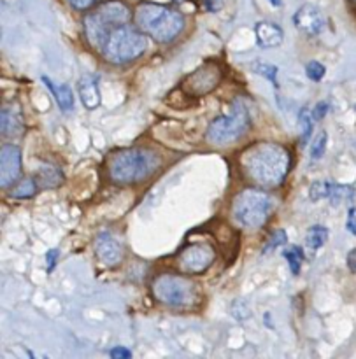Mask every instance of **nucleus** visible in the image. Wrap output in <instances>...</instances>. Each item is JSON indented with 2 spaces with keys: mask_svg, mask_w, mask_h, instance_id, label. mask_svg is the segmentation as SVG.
Masks as SVG:
<instances>
[{
  "mask_svg": "<svg viewBox=\"0 0 356 359\" xmlns=\"http://www.w3.org/2000/svg\"><path fill=\"white\" fill-rule=\"evenodd\" d=\"M301 126H302V135H301V142L302 146L309 142L312 135V130H315V116L309 109H302L301 111Z\"/></svg>",
  "mask_w": 356,
  "mask_h": 359,
  "instance_id": "nucleus-21",
  "label": "nucleus"
},
{
  "mask_svg": "<svg viewBox=\"0 0 356 359\" xmlns=\"http://www.w3.org/2000/svg\"><path fill=\"white\" fill-rule=\"evenodd\" d=\"M214 249L206 244L188 245L183 249L178 256L179 269L185 273H204L211 269L214 263Z\"/></svg>",
  "mask_w": 356,
  "mask_h": 359,
  "instance_id": "nucleus-9",
  "label": "nucleus"
},
{
  "mask_svg": "<svg viewBox=\"0 0 356 359\" xmlns=\"http://www.w3.org/2000/svg\"><path fill=\"white\" fill-rule=\"evenodd\" d=\"M23 130V123H21V118L14 112L7 111V109H2V133L9 137H18Z\"/></svg>",
  "mask_w": 356,
  "mask_h": 359,
  "instance_id": "nucleus-18",
  "label": "nucleus"
},
{
  "mask_svg": "<svg viewBox=\"0 0 356 359\" xmlns=\"http://www.w3.org/2000/svg\"><path fill=\"white\" fill-rule=\"evenodd\" d=\"M69 4L74 7V9L84 11V9H88V7L93 6L95 0H69Z\"/></svg>",
  "mask_w": 356,
  "mask_h": 359,
  "instance_id": "nucleus-32",
  "label": "nucleus"
},
{
  "mask_svg": "<svg viewBox=\"0 0 356 359\" xmlns=\"http://www.w3.org/2000/svg\"><path fill=\"white\" fill-rule=\"evenodd\" d=\"M77 93H79L81 102L86 109L93 111L100 105V91H98V81L93 76H84L83 79H79L77 84Z\"/></svg>",
  "mask_w": 356,
  "mask_h": 359,
  "instance_id": "nucleus-15",
  "label": "nucleus"
},
{
  "mask_svg": "<svg viewBox=\"0 0 356 359\" xmlns=\"http://www.w3.org/2000/svg\"><path fill=\"white\" fill-rule=\"evenodd\" d=\"M274 209H276V202L272 196L260 189H242L232 203L234 219L249 230L262 228L269 221Z\"/></svg>",
  "mask_w": 356,
  "mask_h": 359,
  "instance_id": "nucleus-6",
  "label": "nucleus"
},
{
  "mask_svg": "<svg viewBox=\"0 0 356 359\" xmlns=\"http://www.w3.org/2000/svg\"><path fill=\"white\" fill-rule=\"evenodd\" d=\"M256 42L262 48H276L283 42V28L279 25L272 23V21H260L255 27Z\"/></svg>",
  "mask_w": 356,
  "mask_h": 359,
  "instance_id": "nucleus-14",
  "label": "nucleus"
},
{
  "mask_svg": "<svg viewBox=\"0 0 356 359\" xmlns=\"http://www.w3.org/2000/svg\"><path fill=\"white\" fill-rule=\"evenodd\" d=\"M58 256H60L58 249H49V251L46 252V262H48V273H51L53 270H55L56 259H58Z\"/></svg>",
  "mask_w": 356,
  "mask_h": 359,
  "instance_id": "nucleus-29",
  "label": "nucleus"
},
{
  "mask_svg": "<svg viewBox=\"0 0 356 359\" xmlns=\"http://www.w3.org/2000/svg\"><path fill=\"white\" fill-rule=\"evenodd\" d=\"M136 23L157 42H172L185 28V16L179 11L153 2H143L136 9Z\"/></svg>",
  "mask_w": 356,
  "mask_h": 359,
  "instance_id": "nucleus-2",
  "label": "nucleus"
},
{
  "mask_svg": "<svg viewBox=\"0 0 356 359\" xmlns=\"http://www.w3.org/2000/svg\"><path fill=\"white\" fill-rule=\"evenodd\" d=\"M329 241V230L322 224H316V226H311L308 230V235H305V245H308L311 251H318L325 245V242Z\"/></svg>",
  "mask_w": 356,
  "mask_h": 359,
  "instance_id": "nucleus-17",
  "label": "nucleus"
},
{
  "mask_svg": "<svg viewBox=\"0 0 356 359\" xmlns=\"http://www.w3.org/2000/svg\"><path fill=\"white\" fill-rule=\"evenodd\" d=\"M158 163V156L150 149L116 151L107 161V174L116 184H136L150 177Z\"/></svg>",
  "mask_w": 356,
  "mask_h": 359,
  "instance_id": "nucleus-3",
  "label": "nucleus"
},
{
  "mask_svg": "<svg viewBox=\"0 0 356 359\" xmlns=\"http://www.w3.org/2000/svg\"><path fill=\"white\" fill-rule=\"evenodd\" d=\"M178 2H186V0H178Z\"/></svg>",
  "mask_w": 356,
  "mask_h": 359,
  "instance_id": "nucleus-37",
  "label": "nucleus"
},
{
  "mask_svg": "<svg viewBox=\"0 0 356 359\" xmlns=\"http://www.w3.org/2000/svg\"><path fill=\"white\" fill-rule=\"evenodd\" d=\"M220 67L213 65V63H207V65H202L200 69H197L195 72L190 74V76L183 81L181 88H185V90L188 91V95L202 97V95L211 93V91L220 84Z\"/></svg>",
  "mask_w": 356,
  "mask_h": 359,
  "instance_id": "nucleus-10",
  "label": "nucleus"
},
{
  "mask_svg": "<svg viewBox=\"0 0 356 359\" xmlns=\"http://www.w3.org/2000/svg\"><path fill=\"white\" fill-rule=\"evenodd\" d=\"M327 140H329V137H327L325 130H322V132H319L318 135L315 137V140H312V146H311V158H312V160H319V158L325 154Z\"/></svg>",
  "mask_w": 356,
  "mask_h": 359,
  "instance_id": "nucleus-26",
  "label": "nucleus"
},
{
  "mask_svg": "<svg viewBox=\"0 0 356 359\" xmlns=\"http://www.w3.org/2000/svg\"><path fill=\"white\" fill-rule=\"evenodd\" d=\"M283 256L286 258L291 273H294V276H298V272H301L302 269V263H304V251H302L298 245H290V248L284 249Z\"/></svg>",
  "mask_w": 356,
  "mask_h": 359,
  "instance_id": "nucleus-20",
  "label": "nucleus"
},
{
  "mask_svg": "<svg viewBox=\"0 0 356 359\" xmlns=\"http://www.w3.org/2000/svg\"><path fill=\"white\" fill-rule=\"evenodd\" d=\"M295 27L301 32H304L309 37H316V35L322 34V30L325 28V16H323L322 11L316 6L311 4H305L301 9L295 13L294 16Z\"/></svg>",
  "mask_w": 356,
  "mask_h": 359,
  "instance_id": "nucleus-12",
  "label": "nucleus"
},
{
  "mask_svg": "<svg viewBox=\"0 0 356 359\" xmlns=\"http://www.w3.org/2000/svg\"><path fill=\"white\" fill-rule=\"evenodd\" d=\"M95 255L105 266H114L123 259V245L109 231H102L95 238Z\"/></svg>",
  "mask_w": 356,
  "mask_h": 359,
  "instance_id": "nucleus-13",
  "label": "nucleus"
},
{
  "mask_svg": "<svg viewBox=\"0 0 356 359\" xmlns=\"http://www.w3.org/2000/svg\"><path fill=\"white\" fill-rule=\"evenodd\" d=\"M258 76L265 77L269 83H272L274 86H277V67L276 65H270V63H263V62H256L253 63L251 67Z\"/></svg>",
  "mask_w": 356,
  "mask_h": 359,
  "instance_id": "nucleus-23",
  "label": "nucleus"
},
{
  "mask_svg": "<svg viewBox=\"0 0 356 359\" xmlns=\"http://www.w3.org/2000/svg\"><path fill=\"white\" fill-rule=\"evenodd\" d=\"M355 196V191L353 188H350V186H339V184H332V188H330V195H329V200L334 203V205H341L343 202H348V200H351Z\"/></svg>",
  "mask_w": 356,
  "mask_h": 359,
  "instance_id": "nucleus-22",
  "label": "nucleus"
},
{
  "mask_svg": "<svg viewBox=\"0 0 356 359\" xmlns=\"http://www.w3.org/2000/svg\"><path fill=\"white\" fill-rule=\"evenodd\" d=\"M251 126V116L242 102H235L230 111L218 116L209 125L206 133L207 142L213 146H227L241 139Z\"/></svg>",
  "mask_w": 356,
  "mask_h": 359,
  "instance_id": "nucleus-7",
  "label": "nucleus"
},
{
  "mask_svg": "<svg viewBox=\"0 0 356 359\" xmlns=\"http://www.w3.org/2000/svg\"><path fill=\"white\" fill-rule=\"evenodd\" d=\"M130 18H132V13L123 2L111 0V2L102 4L84 18V34H86L88 42L93 48H97L98 51H102L105 39L111 34V30H114L116 27H121V25H126Z\"/></svg>",
  "mask_w": 356,
  "mask_h": 359,
  "instance_id": "nucleus-4",
  "label": "nucleus"
},
{
  "mask_svg": "<svg viewBox=\"0 0 356 359\" xmlns=\"http://www.w3.org/2000/svg\"><path fill=\"white\" fill-rule=\"evenodd\" d=\"M329 111V107H327V104H318L316 105V109H315V112H312V116H315V119L316 121H318V119H322L323 116H325V112Z\"/></svg>",
  "mask_w": 356,
  "mask_h": 359,
  "instance_id": "nucleus-33",
  "label": "nucleus"
},
{
  "mask_svg": "<svg viewBox=\"0 0 356 359\" xmlns=\"http://www.w3.org/2000/svg\"><path fill=\"white\" fill-rule=\"evenodd\" d=\"M330 188H332V182L316 181V182H312L311 189H309V196H311L312 202H318V200L329 198Z\"/></svg>",
  "mask_w": 356,
  "mask_h": 359,
  "instance_id": "nucleus-25",
  "label": "nucleus"
},
{
  "mask_svg": "<svg viewBox=\"0 0 356 359\" xmlns=\"http://www.w3.org/2000/svg\"><path fill=\"white\" fill-rule=\"evenodd\" d=\"M21 175V151L13 144H4L0 149V186H13Z\"/></svg>",
  "mask_w": 356,
  "mask_h": 359,
  "instance_id": "nucleus-11",
  "label": "nucleus"
},
{
  "mask_svg": "<svg viewBox=\"0 0 356 359\" xmlns=\"http://www.w3.org/2000/svg\"><path fill=\"white\" fill-rule=\"evenodd\" d=\"M111 358L112 359H130L132 358V353H130L128 349H125V347H114V349L111 351Z\"/></svg>",
  "mask_w": 356,
  "mask_h": 359,
  "instance_id": "nucleus-31",
  "label": "nucleus"
},
{
  "mask_svg": "<svg viewBox=\"0 0 356 359\" xmlns=\"http://www.w3.org/2000/svg\"><path fill=\"white\" fill-rule=\"evenodd\" d=\"M270 4H272V6H276V7H279L281 4H283V0H269Z\"/></svg>",
  "mask_w": 356,
  "mask_h": 359,
  "instance_id": "nucleus-36",
  "label": "nucleus"
},
{
  "mask_svg": "<svg viewBox=\"0 0 356 359\" xmlns=\"http://www.w3.org/2000/svg\"><path fill=\"white\" fill-rule=\"evenodd\" d=\"M42 83L49 88V91L53 93V97L58 102L60 109L63 112H70L74 109V93L70 90L69 84H55L49 77L42 76Z\"/></svg>",
  "mask_w": 356,
  "mask_h": 359,
  "instance_id": "nucleus-16",
  "label": "nucleus"
},
{
  "mask_svg": "<svg viewBox=\"0 0 356 359\" xmlns=\"http://www.w3.org/2000/svg\"><path fill=\"white\" fill-rule=\"evenodd\" d=\"M284 244H288L286 233H284V230H277V231H274L272 235H270V238L267 241L265 248H263L262 252H263V255H267V252L274 251V249H277L279 245H284Z\"/></svg>",
  "mask_w": 356,
  "mask_h": 359,
  "instance_id": "nucleus-27",
  "label": "nucleus"
},
{
  "mask_svg": "<svg viewBox=\"0 0 356 359\" xmlns=\"http://www.w3.org/2000/svg\"><path fill=\"white\" fill-rule=\"evenodd\" d=\"M348 269L353 273H356V249L350 251V255H348Z\"/></svg>",
  "mask_w": 356,
  "mask_h": 359,
  "instance_id": "nucleus-34",
  "label": "nucleus"
},
{
  "mask_svg": "<svg viewBox=\"0 0 356 359\" xmlns=\"http://www.w3.org/2000/svg\"><path fill=\"white\" fill-rule=\"evenodd\" d=\"M241 168L249 181L272 189L286 179L291 168V154L279 144L260 142L242 153Z\"/></svg>",
  "mask_w": 356,
  "mask_h": 359,
  "instance_id": "nucleus-1",
  "label": "nucleus"
},
{
  "mask_svg": "<svg viewBox=\"0 0 356 359\" xmlns=\"http://www.w3.org/2000/svg\"><path fill=\"white\" fill-rule=\"evenodd\" d=\"M151 291L158 302L176 309L192 307L199 298V291L192 280L181 276H172V273L158 276L151 284Z\"/></svg>",
  "mask_w": 356,
  "mask_h": 359,
  "instance_id": "nucleus-8",
  "label": "nucleus"
},
{
  "mask_svg": "<svg viewBox=\"0 0 356 359\" xmlns=\"http://www.w3.org/2000/svg\"><path fill=\"white\" fill-rule=\"evenodd\" d=\"M202 6L206 7L207 11H211V13H214V11H218V7H220V0H202Z\"/></svg>",
  "mask_w": 356,
  "mask_h": 359,
  "instance_id": "nucleus-35",
  "label": "nucleus"
},
{
  "mask_svg": "<svg viewBox=\"0 0 356 359\" xmlns=\"http://www.w3.org/2000/svg\"><path fill=\"white\" fill-rule=\"evenodd\" d=\"M62 172L55 167H44L39 172L37 184L39 188H56L62 184Z\"/></svg>",
  "mask_w": 356,
  "mask_h": 359,
  "instance_id": "nucleus-19",
  "label": "nucleus"
},
{
  "mask_svg": "<svg viewBox=\"0 0 356 359\" xmlns=\"http://www.w3.org/2000/svg\"><path fill=\"white\" fill-rule=\"evenodd\" d=\"M346 228L351 231V233L356 235V207H351L350 212H348Z\"/></svg>",
  "mask_w": 356,
  "mask_h": 359,
  "instance_id": "nucleus-30",
  "label": "nucleus"
},
{
  "mask_svg": "<svg viewBox=\"0 0 356 359\" xmlns=\"http://www.w3.org/2000/svg\"><path fill=\"white\" fill-rule=\"evenodd\" d=\"M37 181L35 179H23L20 184L14 188L13 196L14 198H30L35 191H37Z\"/></svg>",
  "mask_w": 356,
  "mask_h": 359,
  "instance_id": "nucleus-24",
  "label": "nucleus"
},
{
  "mask_svg": "<svg viewBox=\"0 0 356 359\" xmlns=\"http://www.w3.org/2000/svg\"><path fill=\"white\" fill-rule=\"evenodd\" d=\"M325 67L319 62H309L308 65H305V74H308L309 79L315 81V83H319V81L325 77Z\"/></svg>",
  "mask_w": 356,
  "mask_h": 359,
  "instance_id": "nucleus-28",
  "label": "nucleus"
},
{
  "mask_svg": "<svg viewBox=\"0 0 356 359\" xmlns=\"http://www.w3.org/2000/svg\"><path fill=\"white\" fill-rule=\"evenodd\" d=\"M147 34L143 30H137L132 25H121L111 30V34L105 39V44L102 48V55L109 63L123 65L137 60L144 55L147 49Z\"/></svg>",
  "mask_w": 356,
  "mask_h": 359,
  "instance_id": "nucleus-5",
  "label": "nucleus"
}]
</instances>
